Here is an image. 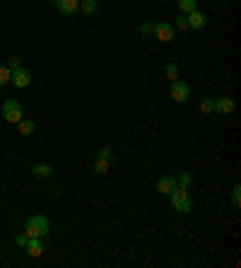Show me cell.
<instances>
[{"label":"cell","instance_id":"cell-6","mask_svg":"<svg viewBox=\"0 0 241 268\" xmlns=\"http://www.w3.org/2000/svg\"><path fill=\"white\" fill-rule=\"evenodd\" d=\"M234 109H236V104H234V99H231V97H215V99H212V114L229 116Z\"/></svg>","mask_w":241,"mask_h":268},{"label":"cell","instance_id":"cell-10","mask_svg":"<svg viewBox=\"0 0 241 268\" xmlns=\"http://www.w3.org/2000/svg\"><path fill=\"white\" fill-rule=\"evenodd\" d=\"M61 15H75L80 10V0H51Z\"/></svg>","mask_w":241,"mask_h":268},{"label":"cell","instance_id":"cell-23","mask_svg":"<svg viewBox=\"0 0 241 268\" xmlns=\"http://www.w3.org/2000/svg\"><path fill=\"white\" fill-rule=\"evenodd\" d=\"M200 112L205 114V116L212 114V99H208V97H205V99H200Z\"/></svg>","mask_w":241,"mask_h":268},{"label":"cell","instance_id":"cell-1","mask_svg":"<svg viewBox=\"0 0 241 268\" xmlns=\"http://www.w3.org/2000/svg\"><path fill=\"white\" fill-rule=\"evenodd\" d=\"M48 232H51V223H48L46 215H32V218H27V223H24V235L27 237H41V239H46Z\"/></svg>","mask_w":241,"mask_h":268},{"label":"cell","instance_id":"cell-9","mask_svg":"<svg viewBox=\"0 0 241 268\" xmlns=\"http://www.w3.org/2000/svg\"><path fill=\"white\" fill-rule=\"evenodd\" d=\"M186 20H188V29H196V32L208 27V15H205V12H200V10L188 12Z\"/></svg>","mask_w":241,"mask_h":268},{"label":"cell","instance_id":"cell-25","mask_svg":"<svg viewBox=\"0 0 241 268\" xmlns=\"http://www.w3.org/2000/svg\"><path fill=\"white\" fill-rule=\"evenodd\" d=\"M20 66H22V61H20L17 56H12L10 61H8V68H10V70H15V68H20Z\"/></svg>","mask_w":241,"mask_h":268},{"label":"cell","instance_id":"cell-3","mask_svg":"<svg viewBox=\"0 0 241 268\" xmlns=\"http://www.w3.org/2000/svg\"><path fill=\"white\" fill-rule=\"evenodd\" d=\"M3 119L8 123H20L24 119V109L17 99H5L3 104Z\"/></svg>","mask_w":241,"mask_h":268},{"label":"cell","instance_id":"cell-19","mask_svg":"<svg viewBox=\"0 0 241 268\" xmlns=\"http://www.w3.org/2000/svg\"><path fill=\"white\" fill-rule=\"evenodd\" d=\"M10 68L8 66H0V87H5V85H10Z\"/></svg>","mask_w":241,"mask_h":268},{"label":"cell","instance_id":"cell-21","mask_svg":"<svg viewBox=\"0 0 241 268\" xmlns=\"http://www.w3.org/2000/svg\"><path fill=\"white\" fill-rule=\"evenodd\" d=\"M140 34H143V36H154V22H143L140 24Z\"/></svg>","mask_w":241,"mask_h":268},{"label":"cell","instance_id":"cell-14","mask_svg":"<svg viewBox=\"0 0 241 268\" xmlns=\"http://www.w3.org/2000/svg\"><path fill=\"white\" fill-rule=\"evenodd\" d=\"M17 128H20V135H32L36 131V123L32 119H22V121L17 123Z\"/></svg>","mask_w":241,"mask_h":268},{"label":"cell","instance_id":"cell-2","mask_svg":"<svg viewBox=\"0 0 241 268\" xmlns=\"http://www.w3.org/2000/svg\"><path fill=\"white\" fill-rule=\"evenodd\" d=\"M169 201L174 205L176 212H191V198H188V189L184 186H176L171 193H169Z\"/></svg>","mask_w":241,"mask_h":268},{"label":"cell","instance_id":"cell-15","mask_svg":"<svg viewBox=\"0 0 241 268\" xmlns=\"http://www.w3.org/2000/svg\"><path fill=\"white\" fill-rule=\"evenodd\" d=\"M178 10H181V15L198 10V0H178Z\"/></svg>","mask_w":241,"mask_h":268},{"label":"cell","instance_id":"cell-5","mask_svg":"<svg viewBox=\"0 0 241 268\" xmlns=\"http://www.w3.org/2000/svg\"><path fill=\"white\" fill-rule=\"evenodd\" d=\"M10 82L15 85L17 89H24V87H29V82H32V70H27V68H15L10 73Z\"/></svg>","mask_w":241,"mask_h":268},{"label":"cell","instance_id":"cell-17","mask_svg":"<svg viewBox=\"0 0 241 268\" xmlns=\"http://www.w3.org/2000/svg\"><path fill=\"white\" fill-rule=\"evenodd\" d=\"M176 184H178V186H184V189H191V184H193V174H191V172H181V174L176 177Z\"/></svg>","mask_w":241,"mask_h":268},{"label":"cell","instance_id":"cell-4","mask_svg":"<svg viewBox=\"0 0 241 268\" xmlns=\"http://www.w3.org/2000/svg\"><path fill=\"white\" fill-rule=\"evenodd\" d=\"M169 94H171L174 101L184 104V101H188V97H191V87H188V82H184V80H174L171 87H169Z\"/></svg>","mask_w":241,"mask_h":268},{"label":"cell","instance_id":"cell-11","mask_svg":"<svg viewBox=\"0 0 241 268\" xmlns=\"http://www.w3.org/2000/svg\"><path fill=\"white\" fill-rule=\"evenodd\" d=\"M176 186H178V184H176V177H169V174L157 181V191H159L162 196H169V193H171Z\"/></svg>","mask_w":241,"mask_h":268},{"label":"cell","instance_id":"cell-8","mask_svg":"<svg viewBox=\"0 0 241 268\" xmlns=\"http://www.w3.org/2000/svg\"><path fill=\"white\" fill-rule=\"evenodd\" d=\"M24 249H27V254H29L32 258H41L44 256V251H46V244H44L41 237H29Z\"/></svg>","mask_w":241,"mask_h":268},{"label":"cell","instance_id":"cell-13","mask_svg":"<svg viewBox=\"0 0 241 268\" xmlns=\"http://www.w3.org/2000/svg\"><path fill=\"white\" fill-rule=\"evenodd\" d=\"M80 10L92 17V15H97L99 12V3L97 0H80Z\"/></svg>","mask_w":241,"mask_h":268},{"label":"cell","instance_id":"cell-7","mask_svg":"<svg viewBox=\"0 0 241 268\" xmlns=\"http://www.w3.org/2000/svg\"><path fill=\"white\" fill-rule=\"evenodd\" d=\"M174 24L171 22H154V39H159L162 44H169L174 39Z\"/></svg>","mask_w":241,"mask_h":268},{"label":"cell","instance_id":"cell-18","mask_svg":"<svg viewBox=\"0 0 241 268\" xmlns=\"http://www.w3.org/2000/svg\"><path fill=\"white\" fill-rule=\"evenodd\" d=\"M164 73H166V78L171 80V82H174V80H178V66H176V63H166Z\"/></svg>","mask_w":241,"mask_h":268},{"label":"cell","instance_id":"cell-20","mask_svg":"<svg viewBox=\"0 0 241 268\" xmlns=\"http://www.w3.org/2000/svg\"><path fill=\"white\" fill-rule=\"evenodd\" d=\"M174 29H181V32H186L188 29V20H186V15H176V20H174Z\"/></svg>","mask_w":241,"mask_h":268},{"label":"cell","instance_id":"cell-26","mask_svg":"<svg viewBox=\"0 0 241 268\" xmlns=\"http://www.w3.org/2000/svg\"><path fill=\"white\" fill-rule=\"evenodd\" d=\"M27 239H29L27 235H17V239H15V244H17V246H22V249H24V246H27Z\"/></svg>","mask_w":241,"mask_h":268},{"label":"cell","instance_id":"cell-12","mask_svg":"<svg viewBox=\"0 0 241 268\" xmlns=\"http://www.w3.org/2000/svg\"><path fill=\"white\" fill-rule=\"evenodd\" d=\"M109 167H111L109 159H104V157H99V155H97V159L92 162V172H94V174H106Z\"/></svg>","mask_w":241,"mask_h":268},{"label":"cell","instance_id":"cell-24","mask_svg":"<svg viewBox=\"0 0 241 268\" xmlns=\"http://www.w3.org/2000/svg\"><path fill=\"white\" fill-rule=\"evenodd\" d=\"M99 157H104V159L113 162V152H111V147H101V150H99Z\"/></svg>","mask_w":241,"mask_h":268},{"label":"cell","instance_id":"cell-16","mask_svg":"<svg viewBox=\"0 0 241 268\" xmlns=\"http://www.w3.org/2000/svg\"><path fill=\"white\" fill-rule=\"evenodd\" d=\"M53 174V169H51V165H34V177L39 179H46Z\"/></svg>","mask_w":241,"mask_h":268},{"label":"cell","instance_id":"cell-22","mask_svg":"<svg viewBox=\"0 0 241 268\" xmlns=\"http://www.w3.org/2000/svg\"><path fill=\"white\" fill-rule=\"evenodd\" d=\"M231 203H234L236 208L241 205V186H239V184H236V186L231 189Z\"/></svg>","mask_w":241,"mask_h":268}]
</instances>
